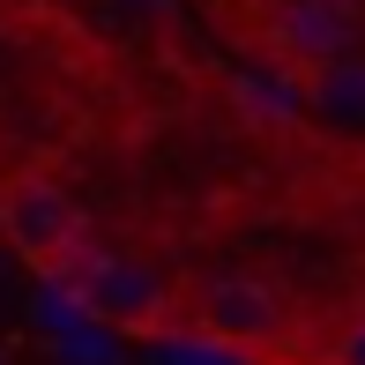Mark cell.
I'll return each mask as SVG.
<instances>
[{
	"label": "cell",
	"mask_w": 365,
	"mask_h": 365,
	"mask_svg": "<svg viewBox=\"0 0 365 365\" xmlns=\"http://www.w3.org/2000/svg\"><path fill=\"white\" fill-rule=\"evenodd\" d=\"M298 321L306 313L254 269H187L179 276V336L209 343V351H231L246 365H269L298 336Z\"/></svg>",
	"instance_id": "cell-1"
},
{
	"label": "cell",
	"mask_w": 365,
	"mask_h": 365,
	"mask_svg": "<svg viewBox=\"0 0 365 365\" xmlns=\"http://www.w3.org/2000/svg\"><path fill=\"white\" fill-rule=\"evenodd\" d=\"M0 239L23 261L30 276H53V284H75V269L90 261V217L53 172H15L0 179Z\"/></svg>",
	"instance_id": "cell-2"
},
{
	"label": "cell",
	"mask_w": 365,
	"mask_h": 365,
	"mask_svg": "<svg viewBox=\"0 0 365 365\" xmlns=\"http://www.w3.org/2000/svg\"><path fill=\"white\" fill-rule=\"evenodd\" d=\"M75 306L90 321H105L112 336H179V276L157 269L120 246H90V261L75 269Z\"/></svg>",
	"instance_id": "cell-3"
},
{
	"label": "cell",
	"mask_w": 365,
	"mask_h": 365,
	"mask_svg": "<svg viewBox=\"0 0 365 365\" xmlns=\"http://www.w3.org/2000/svg\"><path fill=\"white\" fill-rule=\"evenodd\" d=\"M351 23H358L351 0H246L231 15V30H246L291 82L351 53Z\"/></svg>",
	"instance_id": "cell-4"
},
{
	"label": "cell",
	"mask_w": 365,
	"mask_h": 365,
	"mask_svg": "<svg viewBox=\"0 0 365 365\" xmlns=\"http://www.w3.org/2000/svg\"><path fill=\"white\" fill-rule=\"evenodd\" d=\"M269 365H365V306L336 313V321H298V336L276 351Z\"/></svg>",
	"instance_id": "cell-5"
},
{
	"label": "cell",
	"mask_w": 365,
	"mask_h": 365,
	"mask_svg": "<svg viewBox=\"0 0 365 365\" xmlns=\"http://www.w3.org/2000/svg\"><path fill=\"white\" fill-rule=\"evenodd\" d=\"M298 90H306V105L321 112L328 127L365 135V53H343V60H328V68L298 75Z\"/></svg>",
	"instance_id": "cell-6"
},
{
	"label": "cell",
	"mask_w": 365,
	"mask_h": 365,
	"mask_svg": "<svg viewBox=\"0 0 365 365\" xmlns=\"http://www.w3.org/2000/svg\"><path fill=\"white\" fill-rule=\"evenodd\" d=\"M202 8H217V15H224V23H231V15H239V8H246V0H202Z\"/></svg>",
	"instance_id": "cell-7"
}]
</instances>
